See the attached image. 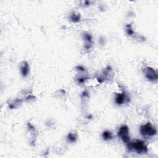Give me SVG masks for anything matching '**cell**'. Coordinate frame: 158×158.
Segmentation results:
<instances>
[{
  "mask_svg": "<svg viewBox=\"0 0 158 158\" xmlns=\"http://www.w3.org/2000/svg\"><path fill=\"white\" fill-rule=\"evenodd\" d=\"M128 147L129 149H134L138 153H145L147 151V147L145 146L144 143L141 141H135L134 142L130 143Z\"/></svg>",
  "mask_w": 158,
  "mask_h": 158,
  "instance_id": "1",
  "label": "cell"
},
{
  "mask_svg": "<svg viewBox=\"0 0 158 158\" xmlns=\"http://www.w3.org/2000/svg\"><path fill=\"white\" fill-rule=\"evenodd\" d=\"M119 135L122 138L124 142L129 143V135H128V128L127 126H123L120 128L119 132Z\"/></svg>",
  "mask_w": 158,
  "mask_h": 158,
  "instance_id": "2",
  "label": "cell"
},
{
  "mask_svg": "<svg viewBox=\"0 0 158 158\" xmlns=\"http://www.w3.org/2000/svg\"><path fill=\"white\" fill-rule=\"evenodd\" d=\"M141 132L143 135L152 136L156 133V130L151 126L150 124H147L146 125H143L141 128Z\"/></svg>",
  "mask_w": 158,
  "mask_h": 158,
  "instance_id": "3",
  "label": "cell"
},
{
  "mask_svg": "<svg viewBox=\"0 0 158 158\" xmlns=\"http://www.w3.org/2000/svg\"><path fill=\"white\" fill-rule=\"evenodd\" d=\"M146 75L147 78L151 80H154L157 79V74L153 69L151 68L146 69Z\"/></svg>",
  "mask_w": 158,
  "mask_h": 158,
  "instance_id": "4",
  "label": "cell"
},
{
  "mask_svg": "<svg viewBox=\"0 0 158 158\" xmlns=\"http://www.w3.org/2000/svg\"><path fill=\"white\" fill-rule=\"evenodd\" d=\"M124 100H125V96L123 95H120L116 98V102H117L118 104H122L124 102Z\"/></svg>",
  "mask_w": 158,
  "mask_h": 158,
  "instance_id": "5",
  "label": "cell"
},
{
  "mask_svg": "<svg viewBox=\"0 0 158 158\" xmlns=\"http://www.w3.org/2000/svg\"><path fill=\"white\" fill-rule=\"evenodd\" d=\"M28 72V65L25 64L23 67H22V73L23 75H26L27 73Z\"/></svg>",
  "mask_w": 158,
  "mask_h": 158,
  "instance_id": "6",
  "label": "cell"
},
{
  "mask_svg": "<svg viewBox=\"0 0 158 158\" xmlns=\"http://www.w3.org/2000/svg\"><path fill=\"white\" fill-rule=\"evenodd\" d=\"M103 138L104 140H109L112 138V135L109 132H105L103 133Z\"/></svg>",
  "mask_w": 158,
  "mask_h": 158,
  "instance_id": "7",
  "label": "cell"
},
{
  "mask_svg": "<svg viewBox=\"0 0 158 158\" xmlns=\"http://www.w3.org/2000/svg\"><path fill=\"white\" fill-rule=\"evenodd\" d=\"M69 140H70V141H74V140H75V137L72 136V135H70V136L69 135Z\"/></svg>",
  "mask_w": 158,
  "mask_h": 158,
  "instance_id": "8",
  "label": "cell"
}]
</instances>
